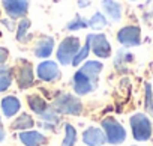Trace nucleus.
Instances as JSON below:
<instances>
[{"mask_svg": "<svg viewBox=\"0 0 153 146\" xmlns=\"http://www.w3.org/2000/svg\"><path fill=\"white\" fill-rule=\"evenodd\" d=\"M53 109L59 115H68V116H80L84 112V106L81 100L72 95V94H59L53 101Z\"/></svg>", "mask_w": 153, "mask_h": 146, "instance_id": "1", "label": "nucleus"}, {"mask_svg": "<svg viewBox=\"0 0 153 146\" xmlns=\"http://www.w3.org/2000/svg\"><path fill=\"white\" fill-rule=\"evenodd\" d=\"M129 125L132 131V137L137 142H149L153 134V125L147 115L135 113L129 118Z\"/></svg>", "mask_w": 153, "mask_h": 146, "instance_id": "2", "label": "nucleus"}, {"mask_svg": "<svg viewBox=\"0 0 153 146\" xmlns=\"http://www.w3.org/2000/svg\"><path fill=\"white\" fill-rule=\"evenodd\" d=\"M101 128L104 130L105 133V137H107V143L113 145V146H117V145H122L125 143L126 137H128V133L125 130V127L117 121L114 119L113 116H107L101 121Z\"/></svg>", "mask_w": 153, "mask_h": 146, "instance_id": "3", "label": "nucleus"}, {"mask_svg": "<svg viewBox=\"0 0 153 146\" xmlns=\"http://www.w3.org/2000/svg\"><path fill=\"white\" fill-rule=\"evenodd\" d=\"M80 48H81L80 38H76V36H66L60 42V45L57 47V51H56V57H57L59 63L62 66L72 65V60L76 56V53L80 51Z\"/></svg>", "mask_w": 153, "mask_h": 146, "instance_id": "4", "label": "nucleus"}, {"mask_svg": "<svg viewBox=\"0 0 153 146\" xmlns=\"http://www.w3.org/2000/svg\"><path fill=\"white\" fill-rule=\"evenodd\" d=\"M90 42V51L99 59H108L111 56V44L104 33H90L87 35Z\"/></svg>", "mask_w": 153, "mask_h": 146, "instance_id": "5", "label": "nucleus"}, {"mask_svg": "<svg viewBox=\"0 0 153 146\" xmlns=\"http://www.w3.org/2000/svg\"><path fill=\"white\" fill-rule=\"evenodd\" d=\"M12 71H14V77H15V82L18 83L20 89H29L35 85V71H33V66L30 62L23 60Z\"/></svg>", "mask_w": 153, "mask_h": 146, "instance_id": "6", "label": "nucleus"}, {"mask_svg": "<svg viewBox=\"0 0 153 146\" xmlns=\"http://www.w3.org/2000/svg\"><path fill=\"white\" fill-rule=\"evenodd\" d=\"M36 76L41 82L45 83H54L57 80H60L62 72L59 65L54 60H42L38 66H36Z\"/></svg>", "mask_w": 153, "mask_h": 146, "instance_id": "7", "label": "nucleus"}, {"mask_svg": "<svg viewBox=\"0 0 153 146\" xmlns=\"http://www.w3.org/2000/svg\"><path fill=\"white\" fill-rule=\"evenodd\" d=\"M71 85H72V89H74L75 95H78V97H84V95L92 94L96 89V86H98V83L90 80L86 74H83L80 69L75 71V74H74V77L71 80Z\"/></svg>", "mask_w": 153, "mask_h": 146, "instance_id": "8", "label": "nucleus"}, {"mask_svg": "<svg viewBox=\"0 0 153 146\" xmlns=\"http://www.w3.org/2000/svg\"><path fill=\"white\" fill-rule=\"evenodd\" d=\"M117 42L125 48L137 47L141 44V29L138 26H125L117 32Z\"/></svg>", "mask_w": 153, "mask_h": 146, "instance_id": "9", "label": "nucleus"}, {"mask_svg": "<svg viewBox=\"0 0 153 146\" xmlns=\"http://www.w3.org/2000/svg\"><path fill=\"white\" fill-rule=\"evenodd\" d=\"M29 0H2V6L11 20L24 18L29 11Z\"/></svg>", "mask_w": 153, "mask_h": 146, "instance_id": "10", "label": "nucleus"}, {"mask_svg": "<svg viewBox=\"0 0 153 146\" xmlns=\"http://www.w3.org/2000/svg\"><path fill=\"white\" fill-rule=\"evenodd\" d=\"M83 143L86 146H104L107 143V137L102 128L89 127L83 131Z\"/></svg>", "mask_w": 153, "mask_h": 146, "instance_id": "11", "label": "nucleus"}, {"mask_svg": "<svg viewBox=\"0 0 153 146\" xmlns=\"http://www.w3.org/2000/svg\"><path fill=\"white\" fill-rule=\"evenodd\" d=\"M18 140L24 146H44L47 145L48 139L44 133L38 130H27V131H20L18 133Z\"/></svg>", "mask_w": 153, "mask_h": 146, "instance_id": "12", "label": "nucleus"}, {"mask_svg": "<svg viewBox=\"0 0 153 146\" xmlns=\"http://www.w3.org/2000/svg\"><path fill=\"white\" fill-rule=\"evenodd\" d=\"M0 110H2L3 116L8 118V119L15 118L21 110V101L15 95H8L2 100V103H0Z\"/></svg>", "mask_w": 153, "mask_h": 146, "instance_id": "13", "label": "nucleus"}, {"mask_svg": "<svg viewBox=\"0 0 153 146\" xmlns=\"http://www.w3.org/2000/svg\"><path fill=\"white\" fill-rule=\"evenodd\" d=\"M54 51V38L53 36H42L35 44L33 53L38 59H47Z\"/></svg>", "mask_w": 153, "mask_h": 146, "instance_id": "14", "label": "nucleus"}, {"mask_svg": "<svg viewBox=\"0 0 153 146\" xmlns=\"http://www.w3.org/2000/svg\"><path fill=\"white\" fill-rule=\"evenodd\" d=\"M78 69L83 72V74H86L90 80H93L95 83H98L99 76H101V72L104 69V65L99 60H86Z\"/></svg>", "mask_w": 153, "mask_h": 146, "instance_id": "15", "label": "nucleus"}, {"mask_svg": "<svg viewBox=\"0 0 153 146\" xmlns=\"http://www.w3.org/2000/svg\"><path fill=\"white\" fill-rule=\"evenodd\" d=\"M101 6H102V11L105 12V15H107L111 21L117 23V21L122 20L123 8H122V5H120L119 2H116V0H102Z\"/></svg>", "mask_w": 153, "mask_h": 146, "instance_id": "16", "label": "nucleus"}, {"mask_svg": "<svg viewBox=\"0 0 153 146\" xmlns=\"http://www.w3.org/2000/svg\"><path fill=\"white\" fill-rule=\"evenodd\" d=\"M26 101H27V106L30 107V110H32L35 115H38L39 118L50 109V104H48L41 95H38V94H30V95H27Z\"/></svg>", "mask_w": 153, "mask_h": 146, "instance_id": "17", "label": "nucleus"}, {"mask_svg": "<svg viewBox=\"0 0 153 146\" xmlns=\"http://www.w3.org/2000/svg\"><path fill=\"white\" fill-rule=\"evenodd\" d=\"M33 125H35V119L29 113H21L14 119V122H11V130H14V131H27V130L33 128Z\"/></svg>", "mask_w": 153, "mask_h": 146, "instance_id": "18", "label": "nucleus"}, {"mask_svg": "<svg viewBox=\"0 0 153 146\" xmlns=\"http://www.w3.org/2000/svg\"><path fill=\"white\" fill-rule=\"evenodd\" d=\"M12 80H14L12 68L6 65H0V94L6 92L12 86Z\"/></svg>", "mask_w": 153, "mask_h": 146, "instance_id": "19", "label": "nucleus"}, {"mask_svg": "<svg viewBox=\"0 0 153 146\" xmlns=\"http://www.w3.org/2000/svg\"><path fill=\"white\" fill-rule=\"evenodd\" d=\"M76 143V130L71 124H65V137L60 146H75Z\"/></svg>", "mask_w": 153, "mask_h": 146, "instance_id": "20", "label": "nucleus"}, {"mask_svg": "<svg viewBox=\"0 0 153 146\" xmlns=\"http://www.w3.org/2000/svg\"><path fill=\"white\" fill-rule=\"evenodd\" d=\"M29 29H30V20L29 18H21V21L18 23V29H17V41L20 42H27L29 41Z\"/></svg>", "mask_w": 153, "mask_h": 146, "instance_id": "21", "label": "nucleus"}, {"mask_svg": "<svg viewBox=\"0 0 153 146\" xmlns=\"http://www.w3.org/2000/svg\"><path fill=\"white\" fill-rule=\"evenodd\" d=\"M89 53H90V42H89V39L86 38V44L80 48V51L76 53V56L74 57L72 66H80V65H83V63L86 62V59L89 57Z\"/></svg>", "mask_w": 153, "mask_h": 146, "instance_id": "22", "label": "nucleus"}, {"mask_svg": "<svg viewBox=\"0 0 153 146\" xmlns=\"http://www.w3.org/2000/svg\"><path fill=\"white\" fill-rule=\"evenodd\" d=\"M89 27V20L83 18L80 14H76L74 17V20H71L68 24H66V30L69 32H74V30H81V29H86Z\"/></svg>", "mask_w": 153, "mask_h": 146, "instance_id": "23", "label": "nucleus"}, {"mask_svg": "<svg viewBox=\"0 0 153 146\" xmlns=\"http://www.w3.org/2000/svg\"><path fill=\"white\" fill-rule=\"evenodd\" d=\"M107 24H108V20H107V17L102 12L93 14L92 18L89 20V27H92L93 30H101V29L107 27Z\"/></svg>", "mask_w": 153, "mask_h": 146, "instance_id": "24", "label": "nucleus"}, {"mask_svg": "<svg viewBox=\"0 0 153 146\" xmlns=\"http://www.w3.org/2000/svg\"><path fill=\"white\" fill-rule=\"evenodd\" d=\"M132 59H134V56L126 53V50H119L117 54H116V59H114V65L119 68V66H122L126 62H132Z\"/></svg>", "mask_w": 153, "mask_h": 146, "instance_id": "25", "label": "nucleus"}, {"mask_svg": "<svg viewBox=\"0 0 153 146\" xmlns=\"http://www.w3.org/2000/svg\"><path fill=\"white\" fill-rule=\"evenodd\" d=\"M144 106H146V110L152 113V110H153V92H152V86L149 83L146 85V101H144Z\"/></svg>", "mask_w": 153, "mask_h": 146, "instance_id": "26", "label": "nucleus"}, {"mask_svg": "<svg viewBox=\"0 0 153 146\" xmlns=\"http://www.w3.org/2000/svg\"><path fill=\"white\" fill-rule=\"evenodd\" d=\"M9 59V50L5 47H0V65H5Z\"/></svg>", "mask_w": 153, "mask_h": 146, "instance_id": "27", "label": "nucleus"}, {"mask_svg": "<svg viewBox=\"0 0 153 146\" xmlns=\"http://www.w3.org/2000/svg\"><path fill=\"white\" fill-rule=\"evenodd\" d=\"M5 139H6V131H5L3 125H0V143H3Z\"/></svg>", "mask_w": 153, "mask_h": 146, "instance_id": "28", "label": "nucleus"}, {"mask_svg": "<svg viewBox=\"0 0 153 146\" xmlns=\"http://www.w3.org/2000/svg\"><path fill=\"white\" fill-rule=\"evenodd\" d=\"M89 5H90L89 0H78V6H80V8H87Z\"/></svg>", "mask_w": 153, "mask_h": 146, "instance_id": "29", "label": "nucleus"}, {"mask_svg": "<svg viewBox=\"0 0 153 146\" xmlns=\"http://www.w3.org/2000/svg\"><path fill=\"white\" fill-rule=\"evenodd\" d=\"M0 125H2V116H0Z\"/></svg>", "mask_w": 153, "mask_h": 146, "instance_id": "30", "label": "nucleus"}, {"mask_svg": "<svg viewBox=\"0 0 153 146\" xmlns=\"http://www.w3.org/2000/svg\"><path fill=\"white\" fill-rule=\"evenodd\" d=\"M132 146H138V145H132Z\"/></svg>", "mask_w": 153, "mask_h": 146, "instance_id": "31", "label": "nucleus"}, {"mask_svg": "<svg viewBox=\"0 0 153 146\" xmlns=\"http://www.w3.org/2000/svg\"><path fill=\"white\" fill-rule=\"evenodd\" d=\"M152 116H153V110H152Z\"/></svg>", "mask_w": 153, "mask_h": 146, "instance_id": "32", "label": "nucleus"}, {"mask_svg": "<svg viewBox=\"0 0 153 146\" xmlns=\"http://www.w3.org/2000/svg\"><path fill=\"white\" fill-rule=\"evenodd\" d=\"M131 2H135V0H131Z\"/></svg>", "mask_w": 153, "mask_h": 146, "instance_id": "33", "label": "nucleus"}]
</instances>
